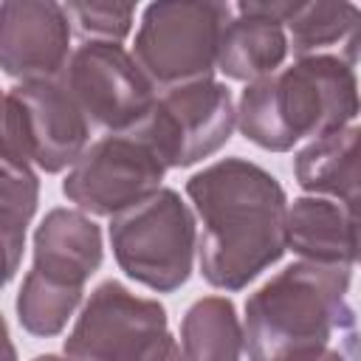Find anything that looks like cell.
Instances as JSON below:
<instances>
[{"mask_svg": "<svg viewBox=\"0 0 361 361\" xmlns=\"http://www.w3.org/2000/svg\"><path fill=\"white\" fill-rule=\"evenodd\" d=\"M68 25L85 42H121L133 28V6L124 3H68Z\"/></svg>", "mask_w": 361, "mask_h": 361, "instance_id": "cell-19", "label": "cell"}, {"mask_svg": "<svg viewBox=\"0 0 361 361\" xmlns=\"http://www.w3.org/2000/svg\"><path fill=\"white\" fill-rule=\"evenodd\" d=\"M231 8L209 0H161L149 3L135 31L133 59L155 93L212 79L220 31Z\"/></svg>", "mask_w": 361, "mask_h": 361, "instance_id": "cell-6", "label": "cell"}, {"mask_svg": "<svg viewBox=\"0 0 361 361\" xmlns=\"http://www.w3.org/2000/svg\"><path fill=\"white\" fill-rule=\"evenodd\" d=\"M110 248L130 279L149 290L172 293L186 285L195 265V214L175 189L161 186L141 203L110 217Z\"/></svg>", "mask_w": 361, "mask_h": 361, "instance_id": "cell-4", "label": "cell"}, {"mask_svg": "<svg viewBox=\"0 0 361 361\" xmlns=\"http://www.w3.org/2000/svg\"><path fill=\"white\" fill-rule=\"evenodd\" d=\"M39 203V180L31 161L8 147L0 144V220H14L28 226Z\"/></svg>", "mask_w": 361, "mask_h": 361, "instance_id": "cell-18", "label": "cell"}, {"mask_svg": "<svg viewBox=\"0 0 361 361\" xmlns=\"http://www.w3.org/2000/svg\"><path fill=\"white\" fill-rule=\"evenodd\" d=\"M200 220L197 262L209 285L240 290L282 259L288 195L254 161L223 158L186 180Z\"/></svg>", "mask_w": 361, "mask_h": 361, "instance_id": "cell-1", "label": "cell"}, {"mask_svg": "<svg viewBox=\"0 0 361 361\" xmlns=\"http://www.w3.org/2000/svg\"><path fill=\"white\" fill-rule=\"evenodd\" d=\"M104 257L102 228L79 209H51L34 231V265L28 279L85 293V282L99 271Z\"/></svg>", "mask_w": 361, "mask_h": 361, "instance_id": "cell-12", "label": "cell"}, {"mask_svg": "<svg viewBox=\"0 0 361 361\" xmlns=\"http://www.w3.org/2000/svg\"><path fill=\"white\" fill-rule=\"evenodd\" d=\"M358 135L355 124L313 138L293 158L296 183L316 195L338 200L350 209L358 203Z\"/></svg>", "mask_w": 361, "mask_h": 361, "instance_id": "cell-15", "label": "cell"}, {"mask_svg": "<svg viewBox=\"0 0 361 361\" xmlns=\"http://www.w3.org/2000/svg\"><path fill=\"white\" fill-rule=\"evenodd\" d=\"M71 56V25L62 3L6 0L0 3V68L34 82L56 79Z\"/></svg>", "mask_w": 361, "mask_h": 361, "instance_id": "cell-11", "label": "cell"}, {"mask_svg": "<svg viewBox=\"0 0 361 361\" xmlns=\"http://www.w3.org/2000/svg\"><path fill=\"white\" fill-rule=\"evenodd\" d=\"M85 121L113 133H130L155 102V87L121 42H85L71 51L56 76Z\"/></svg>", "mask_w": 361, "mask_h": 361, "instance_id": "cell-8", "label": "cell"}, {"mask_svg": "<svg viewBox=\"0 0 361 361\" xmlns=\"http://www.w3.org/2000/svg\"><path fill=\"white\" fill-rule=\"evenodd\" d=\"M183 361H243V324L226 296L197 299L180 322Z\"/></svg>", "mask_w": 361, "mask_h": 361, "instance_id": "cell-17", "label": "cell"}, {"mask_svg": "<svg viewBox=\"0 0 361 361\" xmlns=\"http://www.w3.org/2000/svg\"><path fill=\"white\" fill-rule=\"evenodd\" d=\"M285 248L305 262L353 268L358 257L355 209L330 197H296L285 214Z\"/></svg>", "mask_w": 361, "mask_h": 361, "instance_id": "cell-13", "label": "cell"}, {"mask_svg": "<svg viewBox=\"0 0 361 361\" xmlns=\"http://www.w3.org/2000/svg\"><path fill=\"white\" fill-rule=\"evenodd\" d=\"M68 361H183L161 302L102 282L65 338Z\"/></svg>", "mask_w": 361, "mask_h": 361, "instance_id": "cell-5", "label": "cell"}, {"mask_svg": "<svg viewBox=\"0 0 361 361\" xmlns=\"http://www.w3.org/2000/svg\"><path fill=\"white\" fill-rule=\"evenodd\" d=\"M285 56H288L285 25L262 14L254 6V0L237 3V17H228V23L220 31L214 68H220L228 79L251 85L257 79L276 73Z\"/></svg>", "mask_w": 361, "mask_h": 361, "instance_id": "cell-14", "label": "cell"}, {"mask_svg": "<svg viewBox=\"0 0 361 361\" xmlns=\"http://www.w3.org/2000/svg\"><path fill=\"white\" fill-rule=\"evenodd\" d=\"M361 11L355 3H299L290 0V8L282 20L288 51L296 56L319 54L330 45H347V62L355 65V42H358Z\"/></svg>", "mask_w": 361, "mask_h": 361, "instance_id": "cell-16", "label": "cell"}, {"mask_svg": "<svg viewBox=\"0 0 361 361\" xmlns=\"http://www.w3.org/2000/svg\"><path fill=\"white\" fill-rule=\"evenodd\" d=\"M23 130V144L31 166L62 172L76 164L87 147L90 124L62 87L59 79L17 82L8 90Z\"/></svg>", "mask_w": 361, "mask_h": 361, "instance_id": "cell-10", "label": "cell"}, {"mask_svg": "<svg viewBox=\"0 0 361 361\" xmlns=\"http://www.w3.org/2000/svg\"><path fill=\"white\" fill-rule=\"evenodd\" d=\"M350 279L353 268L299 259L257 288L245 299L248 361H313L333 333L355 336Z\"/></svg>", "mask_w": 361, "mask_h": 361, "instance_id": "cell-2", "label": "cell"}, {"mask_svg": "<svg viewBox=\"0 0 361 361\" xmlns=\"http://www.w3.org/2000/svg\"><path fill=\"white\" fill-rule=\"evenodd\" d=\"M234 127L237 110L231 90L223 82L200 79L155 93L152 107L130 133L172 169L214 155L231 138Z\"/></svg>", "mask_w": 361, "mask_h": 361, "instance_id": "cell-7", "label": "cell"}, {"mask_svg": "<svg viewBox=\"0 0 361 361\" xmlns=\"http://www.w3.org/2000/svg\"><path fill=\"white\" fill-rule=\"evenodd\" d=\"M166 166L133 133H113L76 158L62 180V195L87 217H116L161 189Z\"/></svg>", "mask_w": 361, "mask_h": 361, "instance_id": "cell-9", "label": "cell"}, {"mask_svg": "<svg viewBox=\"0 0 361 361\" xmlns=\"http://www.w3.org/2000/svg\"><path fill=\"white\" fill-rule=\"evenodd\" d=\"M31 361H68V358H59V355H54V353H45V355H37V358H31Z\"/></svg>", "mask_w": 361, "mask_h": 361, "instance_id": "cell-23", "label": "cell"}, {"mask_svg": "<svg viewBox=\"0 0 361 361\" xmlns=\"http://www.w3.org/2000/svg\"><path fill=\"white\" fill-rule=\"evenodd\" d=\"M25 228L23 223L14 220H0V288H6L23 259V248H25Z\"/></svg>", "mask_w": 361, "mask_h": 361, "instance_id": "cell-20", "label": "cell"}, {"mask_svg": "<svg viewBox=\"0 0 361 361\" xmlns=\"http://www.w3.org/2000/svg\"><path fill=\"white\" fill-rule=\"evenodd\" d=\"M313 361H347V358H344V353H341V350L327 347V350H324V353H319Z\"/></svg>", "mask_w": 361, "mask_h": 361, "instance_id": "cell-22", "label": "cell"}, {"mask_svg": "<svg viewBox=\"0 0 361 361\" xmlns=\"http://www.w3.org/2000/svg\"><path fill=\"white\" fill-rule=\"evenodd\" d=\"M240 133L271 152H288L305 138L350 127L358 116L355 65L333 54L299 56L293 65L245 85L237 102Z\"/></svg>", "mask_w": 361, "mask_h": 361, "instance_id": "cell-3", "label": "cell"}, {"mask_svg": "<svg viewBox=\"0 0 361 361\" xmlns=\"http://www.w3.org/2000/svg\"><path fill=\"white\" fill-rule=\"evenodd\" d=\"M0 361H17V350L11 344V336H8V324L0 313Z\"/></svg>", "mask_w": 361, "mask_h": 361, "instance_id": "cell-21", "label": "cell"}]
</instances>
